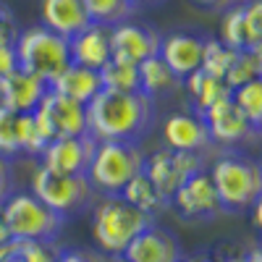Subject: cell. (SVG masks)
I'll use <instances>...</instances> for the list:
<instances>
[{"label": "cell", "mask_w": 262, "mask_h": 262, "mask_svg": "<svg viewBox=\"0 0 262 262\" xmlns=\"http://www.w3.org/2000/svg\"><path fill=\"white\" fill-rule=\"evenodd\" d=\"M86 111V134L95 142L139 144L155 126V100L142 92H100Z\"/></svg>", "instance_id": "1"}, {"label": "cell", "mask_w": 262, "mask_h": 262, "mask_svg": "<svg viewBox=\"0 0 262 262\" xmlns=\"http://www.w3.org/2000/svg\"><path fill=\"white\" fill-rule=\"evenodd\" d=\"M207 173L223 212H247L262 200V168L244 152L226 149Z\"/></svg>", "instance_id": "2"}, {"label": "cell", "mask_w": 262, "mask_h": 262, "mask_svg": "<svg viewBox=\"0 0 262 262\" xmlns=\"http://www.w3.org/2000/svg\"><path fill=\"white\" fill-rule=\"evenodd\" d=\"M155 217L144 215L134 205H128L121 194L102 196L97 205H92V236L97 252L107 257H118L126 247L149 226Z\"/></svg>", "instance_id": "3"}, {"label": "cell", "mask_w": 262, "mask_h": 262, "mask_svg": "<svg viewBox=\"0 0 262 262\" xmlns=\"http://www.w3.org/2000/svg\"><path fill=\"white\" fill-rule=\"evenodd\" d=\"M144 168V149L134 142H97L86 179L95 194L116 196L126 189L131 179H137Z\"/></svg>", "instance_id": "4"}, {"label": "cell", "mask_w": 262, "mask_h": 262, "mask_svg": "<svg viewBox=\"0 0 262 262\" xmlns=\"http://www.w3.org/2000/svg\"><path fill=\"white\" fill-rule=\"evenodd\" d=\"M13 53L21 71L39 76L48 86L71 66L69 39L58 37L45 27H29L21 29L13 39Z\"/></svg>", "instance_id": "5"}, {"label": "cell", "mask_w": 262, "mask_h": 262, "mask_svg": "<svg viewBox=\"0 0 262 262\" xmlns=\"http://www.w3.org/2000/svg\"><path fill=\"white\" fill-rule=\"evenodd\" d=\"M3 217L8 236L16 242L53 244L66 226V217L42 205L32 191H13L3 202Z\"/></svg>", "instance_id": "6"}, {"label": "cell", "mask_w": 262, "mask_h": 262, "mask_svg": "<svg viewBox=\"0 0 262 262\" xmlns=\"http://www.w3.org/2000/svg\"><path fill=\"white\" fill-rule=\"evenodd\" d=\"M32 194L42 205H48L60 217H76L95 205V189L86 176H69V173H53L37 165L32 176Z\"/></svg>", "instance_id": "7"}, {"label": "cell", "mask_w": 262, "mask_h": 262, "mask_svg": "<svg viewBox=\"0 0 262 262\" xmlns=\"http://www.w3.org/2000/svg\"><path fill=\"white\" fill-rule=\"evenodd\" d=\"M200 170H205V155H200V152H173L168 147L152 152V155H144V168H142V173L168 202L173 191Z\"/></svg>", "instance_id": "8"}, {"label": "cell", "mask_w": 262, "mask_h": 262, "mask_svg": "<svg viewBox=\"0 0 262 262\" xmlns=\"http://www.w3.org/2000/svg\"><path fill=\"white\" fill-rule=\"evenodd\" d=\"M32 113H34L39 128H42V134L48 137V142L58 139V137H81V134H86V111H84V105L53 92L50 86H48V92L42 95L39 105Z\"/></svg>", "instance_id": "9"}, {"label": "cell", "mask_w": 262, "mask_h": 262, "mask_svg": "<svg viewBox=\"0 0 262 262\" xmlns=\"http://www.w3.org/2000/svg\"><path fill=\"white\" fill-rule=\"evenodd\" d=\"M200 118L207 126L212 144H223L226 149H236L242 144H254L259 139V131L242 116V111L233 105L231 95L217 100L215 105H210L205 113H200Z\"/></svg>", "instance_id": "10"}, {"label": "cell", "mask_w": 262, "mask_h": 262, "mask_svg": "<svg viewBox=\"0 0 262 262\" xmlns=\"http://www.w3.org/2000/svg\"><path fill=\"white\" fill-rule=\"evenodd\" d=\"M221 42L231 50H262V0H238L223 11Z\"/></svg>", "instance_id": "11"}, {"label": "cell", "mask_w": 262, "mask_h": 262, "mask_svg": "<svg viewBox=\"0 0 262 262\" xmlns=\"http://www.w3.org/2000/svg\"><path fill=\"white\" fill-rule=\"evenodd\" d=\"M160 32L142 21L126 18L121 24L111 27V55L113 60H123L139 66L147 58H155L160 50Z\"/></svg>", "instance_id": "12"}, {"label": "cell", "mask_w": 262, "mask_h": 262, "mask_svg": "<svg viewBox=\"0 0 262 262\" xmlns=\"http://www.w3.org/2000/svg\"><path fill=\"white\" fill-rule=\"evenodd\" d=\"M168 205H173V210L181 217H186V221H212V217H217L223 212L207 168L189 176L176 191H173Z\"/></svg>", "instance_id": "13"}, {"label": "cell", "mask_w": 262, "mask_h": 262, "mask_svg": "<svg viewBox=\"0 0 262 262\" xmlns=\"http://www.w3.org/2000/svg\"><path fill=\"white\" fill-rule=\"evenodd\" d=\"M95 139L90 134L81 137H58L45 144L39 152V165L53 173H69V176H86L92 152H95Z\"/></svg>", "instance_id": "14"}, {"label": "cell", "mask_w": 262, "mask_h": 262, "mask_svg": "<svg viewBox=\"0 0 262 262\" xmlns=\"http://www.w3.org/2000/svg\"><path fill=\"white\" fill-rule=\"evenodd\" d=\"M205 42L207 37L196 32H168L160 37L158 58H163V63L184 81L189 74H194L202 66Z\"/></svg>", "instance_id": "15"}, {"label": "cell", "mask_w": 262, "mask_h": 262, "mask_svg": "<svg viewBox=\"0 0 262 262\" xmlns=\"http://www.w3.org/2000/svg\"><path fill=\"white\" fill-rule=\"evenodd\" d=\"M126 262H179L184 259L181 242L168 228L149 223L121 254Z\"/></svg>", "instance_id": "16"}, {"label": "cell", "mask_w": 262, "mask_h": 262, "mask_svg": "<svg viewBox=\"0 0 262 262\" xmlns=\"http://www.w3.org/2000/svg\"><path fill=\"white\" fill-rule=\"evenodd\" d=\"M163 142L173 152H205L212 144L205 121L196 113H170L163 121Z\"/></svg>", "instance_id": "17"}, {"label": "cell", "mask_w": 262, "mask_h": 262, "mask_svg": "<svg viewBox=\"0 0 262 262\" xmlns=\"http://www.w3.org/2000/svg\"><path fill=\"white\" fill-rule=\"evenodd\" d=\"M48 92V84L39 76H32L27 71H11L6 79H0V105L6 111L21 116V113H32L39 105L42 95Z\"/></svg>", "instance_id": "18"}, {"label": "cell", "mask_w": 262, "mask_h": 262, "mask_svg": "<svg viewBox=\"0 0 262 262\" xmlns=\"http://www.w3.org/2000/svg\"><path fill=\"white\" fill-rule=\"evenodd\" d=\"M69 50H71V63L100 71L113 58L111 55V29L100 27V24H90L76 37L69 39Z\"/></svg>", "instance_id": "19"}, {"label": "cell", "mask_w": 262, "mask_h": 262, "mask_svg": "<svg viewBox=\"0 0 262 262\" xmlns=\"http://www.w3.org/2000/svg\"><path fill=\"white\" fill-rule=\"evenodd\" d=\"M39 18H42V27L55 32L63 39H71L81 29L90 27V18L84 13L81 0H42Z\"/></svg>", "instance_id": "20"}, {"label": "cell", "mask_w": 262, "mask_h": 262, "mask_svg": "<svg viewBox=\"0 0 262 262\" xmlns=\"http://www.w3.org/2000/svg\"><path fill=\"white\" fill-rule=\"evenodd\" d=\"M50 90L63 95V97H69L79 105H86V102H92L100 92H102V81H100V71L95 69H84V66H76L71 63L69 69H66L53 84H50Z\"/></svg>", "instance_id": "21"}, {"label": "cell", "mask_w": 262, "mask_h": 262, "mask_svg": "<svg viewBox=\"0 0 262 262\" xmlns=\"http://www.w3.org/2000/svg\"><path fill=\"white\" fill-rule=\"evenodd\" d=\"M139 71V92L147 95L149 100H160V97H170L181 90V79L173 74L168 66L163 63V58H147L137 66Z\"/></svg>", "instance_id": "22"}, {"label": "cell", "mask_w": 262, "mask_h": 262, "mask_svg": "<svg viewBox=\"0 0 262 262\" xmlns=\"http://www.w3.org/2000/svg\"><path fill=\"white\" fill-rule=\"evenodd\" d=\"M181 90H186L189 100H191V113H205L210 105H215L217 100H223L231 95V90L226 86V81L215 79L210 74H205L202 69H196L194 74H189L181 84Z\"/></svg>", "instance_id": "23"}, {"label": "cell", "mask_w": 262, "mask_h": 262, "mask_svg": "<svg viewBox=\"0 0 262 262\" xmlns=\"http://www.w3.org/2000/svg\"><path fill=\"white\" fill-rule=\"evenodd\" d=\"M121 196L128 202V205H134L137 210H142L144 215L149 217H158L165 207H168V200L165 196L152 186V181L144 176V173H139L137 179H131L126 184V189L121 191Z\"/></svg>", "instance_id": "24"}, {"label": "cell", "mask_w": 262, "mask_h": 262, "mask_svg": "<svg viewBox=\"0 0 262 262\" xmlns=\"http://www.w3.org/2000/svg\"><path fill=\"white\" fill-rule=\"evenodd\" d=\"M254 79H262V50H236L223 79L226 86L236 90V86L249 84Z\"/></svg>", "instance_id": "25"}, {"label": "cell", "mask_w": 262, "mask_h": 262, "mask_svg": "<svg viewBox=\"0 0 262 262\" xmlns=\"http://www.w3.org/2000/svg\"><path fill=\"white\" fill-rule=\"evenodd\" d=\"M100 81L105 92H139V71L137 66L123 60H107L100 69Z\"/></svg>", "instance_id": "26"}, {"label": "cell", "mask_w": 262, "mask_h": 262, "mask_svg": "<svg viewBox=\"0 0 262 262\" xmlns=\"http://www.w3.org/2000/svg\"><path fill=\"white\" fill-rule=\"evenodd\" d=\"M81 6H84L90 24H100L107 29L134 16V11H131L126 0H81Z\"/></svg>", "instance_id": "27"}, {"label": "cell", "mask_w": 262, "mask_h": 262, "mask_svg": "<svg viewBox=\"0 0 262 262\" xmlns=\"http://www.w3.org/2000/svg\"><path fill=\"white\" fill-rule=\"evenodd\" d=\"M231 100L242 111V116L257 131H262V79H254L249 84H242L236 90H231Z\"/></svg>", "instance_id": "28"}, {"label": "cell", "mask_w": 262, "mask_h": 262, "mask_svg": "<svg viewBox=\"0 0 262 262\" xmlns=\"http://www.w3.org/2000/svg\"><path fill=\"white\" fill-rule=\"evenodd\" d=\"M16 139H18V152L34 155V158H39V152L48 144V137L42 134L34 113H21L16 118Z\"/></svg>", "instance_id": "29"}, {"label": "cell", "mask_w": 262, "mask_h": 262, "mask_svg": "<svg viewBox=\"0 0 262 262\" xmlns=\"http://www.w3.org/2000/svg\"><path fill=\"white\" fill-rule=\"evenodd\" d=\"M233 55H236V50L226 48L221 39H210V37H207V42H205V55H202V66H200V69H202L205 74H210V76H215V79L223 81L228 66H231V60H233Z\"/></svg>", "instance_id": "30"}, {"label": "cell", "mask_w": 262, "mask_h": 262, "mask_svg": "<svg viewBox=\"0 0 262 262\" xmlns=\"http://www.w3.org/2000/svg\"><path fill=\"white\" fill-rule=\"evenodd\" d=\"M16 113L6 111L0 105V158H16L18 155V139H16Z\"/></svg>", "instance_id": "31"}, {"label": "cell", "mask_w": 262, "mask_h": 262, "mask_svg": "<svg viewBox=\"0 0 262 262\" xmlns=\"http://www.w3.org/2000/svg\"><path fill=\"white\" fill-rule=\"evenodd\" d=\"M55 262H107V257L97 249H84V247H71L55 252Z\"/></svg>", "instance_id": "32"}, {"label": "cell", "mask_w": 262, "mask_h": 262, "mask_svg": "<svg viewBox=\"0 0 262 262\" xmlns=\"http://www.w3.org/2000/svg\"><path fill=\"white\" fill-rule=\"evenodd\" d=\"M21 262H55V252L50 244L21 242Z\"/></svg>", "instance_id": "33"}, {"label": "cell", "mask_w": 262, "mask_h": 262, "mask_svg": "<svg viewBox=\"0 0 262 262\" xmlns=\"http://www.w3.org/2000/svg\"><path fill=\"white\" fill-rule=\"evenodd\" d=\"M16 34H18V29L13 21V11L0 3V45H13Z\"/></svg>", "instance_id": "34"}, {"label": "cell", "mask_w": 262, "mask_h": 262, "mask_svg": "<svg viewBox=\"0 0 262 262\" xmlns=\"http://www.w3.org/2000/svg\"><path fill=\"white\" fill-rule=\"evenodd\" d=\"M13 194V170H11V160L0 158V205Z\"/></svg>", "instance_id": "35"}, {"label": "cell", "mask_w": 262, "mask_h": 262, "mask_svg": "<svg viewBox=\"0 0 262 262\" xmlns=\"http://www.w3.org/2000/svg\"><path fill=\"white\" fill-rule=\"evenodd\" d=\"M16 69H18V63H16L13 45H0V79H6Z\"/></svg>", "instance_id": "36"}, {"label": "cell", "mask_w": 262, "mask_h": 262, "mask_svg": "<svg viewBox=\"0 0 262 262\" xmlns=\"http://www.w3.org/2000/svg\"><path fill=\"white\" fill-rule=\"evenodd\" d=\"M0 262H21V242L8 238L6 244H0Z\"/></svg>", "instance_id": "37"}, {"label": "cell", "mask_w": 262, "mask_h": 262, "mask_svg": "<svg viewBox=\"0 0 262 262\" xmlns=\"http://www.w3.org/2000/svg\"><path fill=\"white\" fill-rule=\"evenodd\" d=\"M191 3H196L200 8H207V11H228L238 0H191Z\"/></svg>", "instance_id": "38"}, {"label": "cell", "mask_w": 262, "mask_h": 262, "mask_svg": "<svg viewBox=\"0 0 262 262\" xmlns=\"http://www.w3.org/2000/svg\"><path fill=\"white\" fill-rule=\"evenodd\" d=\"M126 3L131 6V11H144V8H155V6H163L165 0H126Z\"/></svg>", "instance_id": "39"}, {"label": "cell", "mask_w": 262, "mask_h": 262, "mask_svg": "<svg viewBox=\"0 0 262 262\" xmlns=\"http://www.w3.org/2000/svg\"><path fill=\"white\" fill-rule=\"evenodd\" d=\"M242 262H262V252H259V247H252V249L242 257Z\"/></svg>", "instance_id": "40"}, {"label": "cell", "mask_w": 262, "mask_h": 262, "mask_svg": "<svg viewBox=\"0 0 262 262\" xmlns=\"http://www.w3.org/2000/svg\"><path fill=\"white\" fill-rule=\"evenodd\" d=\"M8 228H6V217H3V205H0V244H6L8 242Z\"/></svg>", "instance_id": "41"}, {"label": "cell", "mask_w": 262, "mask_h": 262, "mask_svg": "<svg viewBox=\"0 0 262 262\" xmlns=\"http://www.w3.org/2000/svg\"><path fill=\"white\" fill-rule=\"evenodd\" d=\"M184 262H223V259H217V257H212V254H202V257H191V259L184 257Z\"/></svg>", "instance_id": "42"}, {"label": "cell", "mask_w": 262, "mask_h": 262, "mask_svg": "<svg viewBox=\"0 0 262 262\" xmlns=\"http://www.w3.org/2000/svg\"><path fill=\"white\" fill-rule=\"evenodd\" d=\"M107 262H126V259H123V257L118 254V257H111V259H107Z\"/></svg>", "instance_id": "43"}, {"label": "cell", "mask_w": 262, "mask_h": 262, "mask_svg": "<svg viewBox=\"0 0 262 262\" xmlns=\"http://www.w3.org/2000/svg\"><path fill=\"white\" fill-rule=\"evenodd\" d=\"M228 262H242V257H236V259H228Z\"/></svg>", "instance_id": "44"}]
</instances>
